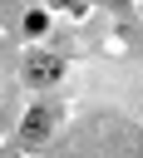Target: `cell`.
Returning <instances> with one entry per match:
<instances>
[{
	"instance_id": "obj_2",
	"label": "cell",
	"mask_w": 143,
	"mask_h": 158,
	"mask_svg": "<svg viewBox=\"0 0 143 158\" xmlns=\"http://www.w3.org/2000/svg\"><path fill=\"white\" fill-rule=\"evenodd\" d=\"M59 74H64V64H59V54H49V49H39V54H30V59H25V79H30V84H39V89H44V84H54Z\"/></svg>"
},
{
	"instance_id": "obj_3",
	"label": "cell",
	"mask_w": 143,
	"mask_h": 158,
	"mask_svg": "<svg viewBox=\"0 0 143 158\" xmlns=\"http://www.w3.org/2000/svg\"><path fill=\"white\" fill-rule=\"evenodd\" d=\"M25 30H30V35H39V30H44V15H39V10H30V15H25Z\"/></svg>"
},
{
	"instance_id": "obj_1",
	"label": "cell",
	"mask_w": 143,
	"mask_h": 158,
	"mask_svg": "<svg viewBox=\"0 0 143 158\" xmlns=\"http://www.w3.org/2000/svg\"><path fill=\"white\" fill-rule=\"evenodd\" d=\"M49 128H54V109H49V104H35V109L25 114V123H20V143L35 148V143L49 138Z\"/></svg>"
}]
</instances>
